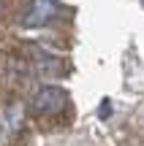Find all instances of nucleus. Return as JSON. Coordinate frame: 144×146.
I'll use <instances>...</instances> for the list:
<instances>
[{"label":"nucleus","mask_w":144,"mask_h":146,"mask_svg":"<svg viewBox=\"0 0 144 146\" xmlns=\"http://www.w3.org/2000/svg\"><path fill=\"white\" fill-rule=\"evenodd\" d=\"M65 100H68V92L63 87H54V84H44L35 95H33V114L38 116H54L65 108Z\"/></svg>","instance_id":"1"},{"label":"nucleus","mask_w":144,"mask_h":146,"mask_svg":"<svg viewBox=\"0 0 144 146\" xmlns=\"http://www.w3.org/2000/svg\"><path fill=\"white\" fill-rule=\"evenodd\" d=\"M0 5H3V0H0Z\"/></svg>","instance_id":"4"},{"label":"nucleus","mask_w":144,"mask_h":146,"mask_svg":"<svg viewBox=\"0 0 144 146\" xmlns=\"http://www.w3.org/2000/svg\"><path fill=\"white\" fill-rule=\"evenodd\" d=\"M60 14V3L57 0H33L27 14L22 16V27L33 30V27H46L49 22H54Z\"/></svg>","instance_id":"2"},{"label":"nucleus","mask_w":144,"mask_h":146,"mask_svg":"<svg viewBox=\"0 0 144 146\" xmlns=\"http://www.w3.org/2000/svg\"><path fill=\"white\" fill-rule=\"evenodd\" d=\"M33 70L35 76H44V78H57L63 76V62L52 54H44V52H35L33 54Z\"/></svg>","instance_id":"3"}]
</instances>
